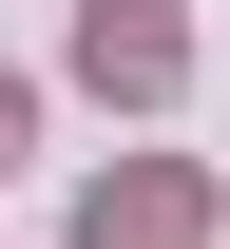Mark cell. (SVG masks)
Returning <instances> with one entry per match:
<instances>
[{
  "mask_svg": "<svg viewBox=\"0 0 230 249\" xmlns=\"http://www.w3.org/2000/svg\"><path fill=\"white\" fill-rule=\"evenodd\" d=\"M77 230H96V249H192L211 192H192V173H96V211H77Z\"/></svg>",
  "mask_w": 230,
  "mask_h": 249,
  "instance_id": "2",
  "label": "cell"
},
{
  "mask_svg": "<svg viewBox=\"0 0 230 249\" xmlns=\"http://www.w3.org/2000/svg\"><path fill=\"white\" fill-rule=\"evenodd\" d=\"M19 115H38V96H19V77H0V154H19Z\"/></svg>",
  "mask_w": 230,
  "mask_h": 249,
  "instance_id": "3",
  "label": "cell"
},
{
  "mask_svg": "<svg viewBox=\"0 0 230 249\" xmlns=\"http://www.w3.org/2000/svg\"><path fill=\"white\" fill-rule=\"evenodd\" d=\"M77 77L96 96H173L192 77V19H173V0H77Z\"/></svg>",
  "mask_w": 230,
  "mask_h": 249,
  "instance_id": "1",
  "label": "cell"
}]
</instances>
